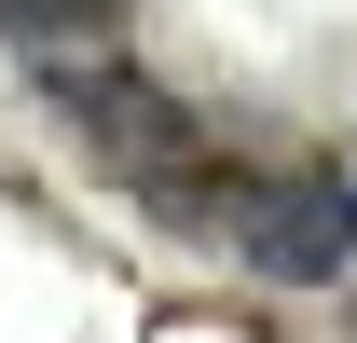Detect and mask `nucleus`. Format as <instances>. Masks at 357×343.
I'll return each instance as SVG.
<instances>
[{
    "label": "nucleus",
    "instance_id": "obj_1",
    "mask_svg": "<svg viewBox=\"0 0 357 343\" xmlns=\"http://www.w3.org/2000/svg\"><path fill=\"white\" fill-rule=\"evenodd\" d=\"M42 96H55V124H83V151L124 178V192L165 220V234H234V192H248V165L206 137V110H192L178 83H151V69H110V55H55V69H42Z\"/></svg>",
    "mask_w": 357,
    "mask_h": 343
},
{
    "label": "nucleus",
    "instance_id": "obj_2",
    "mask_svg": "<svg viewBox=\"0 0 357 343\" xmlns=\"http://www.w3.org/2000/svg\"><path fill=\"white\" fill-rule=\"evenodd\" d=\"M220 247L248 275H275V289H344L357 275V178L344 165H248Z\"/></svg>",
    "mask_w": 357,
    "mask_h": 343
},
{
    "label": "nucleus",
    "instance_id": "obj_3",
    "mask_svg": "<svg viewBox=\"0 0 357 343\" xmlns=\"http://www.w3.org/2000/svg\"><path fill=\"white\" fill-rule=\"evenodd\" d=\"M110 14H124V0H0V28H14V42H42V55H69L83 28H110Z\"/></svg>",
    "mask_w": 357,
    "mask_h": 343
}]
</instances>
